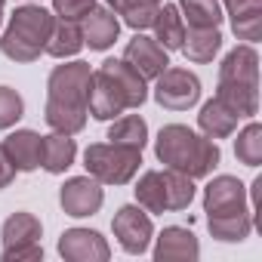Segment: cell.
<instances>
[{
    "instance_id": "83f0119b",
    "label": "cell",
    "mask_w": 262,
    "mask_h": 262,
    "mask_svg": "<svg viewBox=\"0 0 262 262\" xmlns=\"http://www.w3.org/2000/svg\"><path fill=\"white\" fill-rule=\"evenodd\" d=\"M25 105H22V96L10 86H0V129L13 126L19 117H22Z\"/></svg>"
},
{
    "instance_id": "5b68a950",
    "label": "cell",
    "mask_w": 262,
    "mask_h": 262,
    "mask_svg": "<svg viewBox=\"0 0 262 262\" xmlns=\"http://www.w3.org/2000/svg\"><path fill=\"white\" fill-rule=\"evenodd\" d=\"M231 111L253 117L259 111V56L253 47H234L219 68V93Z\"/></svg>"
},
{
    "instance_id": "8fae6325",
    "label": "cell",
    "mask_w": 262,
    "mask_h": 262,
    "mask_svg": "<svg viewBox=\"0 0 262 262\" xmlns=\"http://www.w3.org/2000/svg\"><path fill=\"white\" fill-rule=\"evenodd\" d=\"M114 234L120 241V247L126 253H145L148 250V241H151V219L145 210L139 207H120L117 216H114Z\"/></svg>"
},
{
    "instance_id": "7402d4cb",
    "label": "cell",
    "mask_w": 262,
    "mask_h": 262,
    "mask_svg": "<svg viewBox=\"0 0 262 262\" xmlns=\"http://www.w3.org/2000/svg\"><path fill=\"white\" fill-rule=\"evenodd\" d=\"M219 47H222V34L216 28H191V31H185V40L179 50L191 62H213Z\"/></svg>"
},
{
    "instance_id": "4dcf8cb0",
    "label": "cell",
    "mask_w": 262,
    "mask_h": 262,
    "mask_svg": "<svg viewBox=\"0 0 262 262\" xmlns=\"http://www.w3.org/2000/svg\"><path fill=\"white\" fill-rule=\"evenodd\" d=\"M0 22H4V0H0Z\"/></svg>"
},
{
    "instance_id": "9c48e42d",
    "label": "cell",
    "mask_w": 262,
    "mask_h": 262,
    "mask_svg": "<svg viewBox=\"0 0 262 262\" xmlns=\"http://www.w3.org/2000/svg\"><path fill=\"white\" fill-rule=\"evenodd\" d=\"M155 80V99L170 111H185L201 99V80L188 68H164Z\"/></svg>"
},
{
    "instance_id": "3957f363",
    "label": "cell",
    "mask_w": 262,
    "mask_h": 262,
    "mask_svg": "<svg viewBox=\"0 0 262 262\" xmlns=\"http://www.w3.org/2000/svg\"><path fill=\"white\" fill-rule=\"evenodd\" d=\"M204 210L210 234L219 241H244L253 228V216L244 204V185L234 176H219L207 185Z\"/></svg>"
},
{
    "instance_id": "ffe728a7",
    "label": "cell",
    "mask_w": 262,
    "mask_h": 262,
    "mask_svg": "<svg viewBox=\"0 0 262 262\" xmlns=\"http://www.w3.org/2000/svg\"><path fill=\"white\" fill-rule=\"evenodd\" d=\"M151 28H155V40H158L164 50H179L182 40H185V22H182L179 10H176L173 4L158 7Z\"/></svg>"
},
{
    "instance_id": "30bf717a",
    "label": "cell",
    "mask_w": 262,
    "mask_h": 262,
    "mask_svg": "<svg viewBox=\"0 0 262 262\" xmlns=\"http://www.w3.org/2000/svg\"><path fill=\"white\" fill-rule=\"evenodd\" d=\"M40 222L31 213H16L4 222V259H40Z\"/></svg>"
},
{
    "instance_id": "d4e9b609",
    "label": "cell",
    "mask_w": 262,
    "mask_h": 262,
    "mask_svg": "<svg viewBox=\"0 0 262 262\" xmlns=\"http://www.w3.org/2000/svg\"><path fill=\"white\" fill-rule=\"evenodd\" d=\"M145 136H148V126H145V120H142L139 114H126V117L114 120L111 129H108V139H111V142L139 148V151H142V145H145Z\"/></svg>"
},
{
    "instance_id": "9a60e30c",
    "label": "cell",
    "mask_w": 262,
    "mask_h": 262,
    "mask_svg": "<svg viewBox=\"0 0 262 262\" xmlns=\"http://www.w3.org/2000/svg\"><path fill=\"white\" fill-rule=\"evenodd\" d=\"M59 253L65 259H108V244L102 234L86 231V228H71L59 241Z\"/></svg>"
},
{
    "instance_id": "cb8c5ba5",
    "label": "cell",
    "mask_w": 262,
    "mask_h": 262,
    "mask_svg": "<svg viewBox=\"0 0 262 262\" xmlns=\"http://www.w3.org/2000/svg\"><path fill=\"white\" fill-rule=\"evenodd\" d=\"M108 4L123 16V22H126L129 28L142 31V28H151L161 0H108Z\"/></svg>"
},
{
    "instance_id": "8992f818",
    "label": "cell",
    "mask_w": 262,
    "mask_h": 262,
    "mask_svg": "<svg viewBox=\"0 0 262 262\" xmlns=\"http://www.w3.org/2000/svg\"><path fill=\"white\" fill-rule=\"evenodd\" d=\"M53 28H56L53 13H47L43 7H22L13 13L10 28L4 34V40H0V50L16 62H34L47 50Z\"/></svg>"
},
{
    "instance_id": "6da1fadb",
    "label": "cell",
    "mask_w": 262,
    "mask_h": 262,
    "mask_svg": "<svg viewBox=\"0 0 262 262\" xmlns=\"http://www.w3.org/2000/svg\"><path fill=\"white\" fill-rule=\"evenodd\" d=\"M90 65L71 62L59 65L50 74V99H47V123L56 133H80L86 123V99H90Z\"/></svg>"
},
{
    "instance_id": "7c38bea8",
    "label": "cell",
    "mask_w": 262,
    "mask_h": 262,
    "mask_svg": "<svg viewBox=\"0 0 262 262\" xmlns=\"http://www.w3.org/2000/svg\"><path fill=\"white\" fill-rule=\"evenodd\" d=\"M123 62L133 68L142 80H155L164 68H170L167 50H164L155 37H142V34H136L133 40L126 43V50H123Z\"/></svg>"
},
{
    "instance_id": "603a6c76",
    "label": "cell",
    "mask_w": 262,
    "mask_h": 262,
    "mask_svg": "<svg viewBox=\"0 0 262 262\" xmlns=\"http://www.w3.org/2000/svg\"><path fill=\"white\" fill-rule=\"evenodd\" d=\"M80 47H83V34H80L77 22H56L43 53H50L56 59H68V56H77Z\"/></svg>"
},
{
    "instance_id": "5bb4252c",
    "label": "cell",
    "mask_w": 262,
    "mask_h": 262,
    "mask_svg": "<svg viewBox=\"0 0 262 262\" xmlns=\"http://www.w3.org/2000/svg\"><path fill=\"white\" fill-rule=\"evenodd\" d=\"M4 151L10 155L13 167L28 173V170H37L40 167V155H43V139L37 133H31V129H19V133L7 136L4 142Z\"/></svg>"
},
{
    "instance_id": "44dd1931",
    "label": "cell",
    "mask_w": 262,
    "mask_h": 262,
    "mask_svg": "<svg viewBox=\"0 0 262 262\" xmlns=\"http://www.w3.org/2000/svg\"><path fill=\"white\" fill-rule=\"evenodd\" d=\"M74 155H77V145L68 133H53V136H43V155H40V167L50 170V173H65L71 164H74Z\"/></svg>"
},
{
    "instance_id": "f1b7e54d",
    "label": "cell",
    "mask_w": 262,
    "mask_h": 262,
    "mask_svg": "<svg viewBox=\"0 0 262 262\" xmlns=\"http://www.w3.org/2000/svg\"><path fill=\"white\" fill-rule=\"evenodd\" d=\"M53 7L62 22H80L96 7V0H53Z\"/></svg>"
},
{
    "instance_id": "52a82bcc",
    "label": "cell",
    "mask_w": 262,
    "mask_h": 262,
    "mask_svg": "<svg viewBox=\"0 0 262 262\" xmlns=\"http://www.w3.org/2000/svg\"><path fill=\"white\" fill-rule=\"evenodd\" d=\"M136 198L148 213L185 210L194 198V185L176 170H148L136 185Z\"/></svg>"
},
{
    "instance_id": "2e32d148",
    "label": "cell",
    "mask_w": 262,
    "mask_h": 262,
    "mask_svg": "<svg viewBox=\"0 0 262 262\" xmlns=\"http://www.w3.org/2000/svg\"><path fill=\"white\" fill-rule=\"evenodd\" d=\"M231 13V28L241 40H259L262 34V0H225Z\"/></svg>"
},
{
    "instance_id": "e0dca14e",
    "label": "cell",
    "mask_w": 262,
    "mask_h": 262,
    "mask_svg": "<svg viewBox=\"0 0 262 262\" xmlns=\"http://www.w3.org/2000/svg\"><path fill=\"white\" fill-rule=\"evenodd\" d=\"M80 22H83L80 34H83V43H90V50H105V47H111L114 37H117V31H120L117 19H114L108 10H99V7H93Z\"/></svg>"
},
{
    "instance_id": "4316f807",
    "label": "cell",
    "mask_w": 262,
    "mask_h": 262,
    "mask_svg": "<svg viewBox=\"0 0 262 262\" xmlns=\"http://www.w3.org/2000/svg\"><path fill=\"white\" fill-rule=\"evenodd\" d=\"M234 155H237L241 164H247V167H259V161H262V126H259V123H250L244 133L237 136V142H234Z\"/></svg>"
},
{
    "instance_id": "7a4b0ae2",
    "label": "cell",
    "mask_w": 262,
    "mask_h": 262,
    "mask_svg": "<svg viewBox=\"0 0 262 262\" xmlns=\"http://www.w3.org/2000/svg\"><path fill=\"white\" fill-rule=\"evenodd\" d=\"M145 96H148L145 80L133 68L123 59H108L90 77L86 111L99 120H111L114 114H123L126 108H139L145 102Z\"/></svg>"
},
{
    "instance_id": "d6986e66",
    "label": "cell",
    "mask_w": 262,
    "mask_h": 262,
    "mask_svg": "<svg viewBox=\"0 0 262 262\" xmlns=\"http://www.w3.org/2000/svg\"><path fill=\"white\" fill-rule=\"evenodd\" d=\"M198 241L188 228H164V234L158 237V247H155V259H198Z\"/></svg>"
},
{
    "instance_id": "277c9868",
    "label": "cell",
    "mask_w": 262,
    "mask_h": 262,
    "mask_svg": "<svg viewBox=\"0 0 262 262\" xmlns=\"http://www.w3.org/2000/svg\"><path fill=\"white\" fill-rule=\"evenodd\" d=\"M158 158L170 170H176L188 179H201L219 164V148L213 139L198 136L194 129H188L182 123H170L158 136Z\"/></svg>"
},
{
    "instance_id": "f546056e",
    "label": "cell",
    "mask_w": 262,
    "mask_h": 262,
    "mask_svg": "<svg viewBox=\"0 0 262 262\" xmlns=\"http://www.w3.org/2000/svg\"><path fill=\"white\" fill-rule=\"evenodd\" d=\"M19 170L13 167V161H10V155L4 151V145H0V188H7L10 182H13V176H16Z\"/></svg>"
},
{
    "instance_id": "ac0fdd59",
    "label": "cell",
    "mask_w": 262,
    "mask_h": 262,
    "mask_svg": "<svg viewBox=\"0 0 262 262\" xmlns=\"http://www.w3.org/2000/svg\"><path fill=\"white\" fill-rule=\"evenodd\" d=\"M237 111H231L222 99H210L204 108H201V114H198V123H201V129L210 136V139H225V136H231L234 133V126H237Z\"/></svg>"
},
{
    "instance_id": "4fadbf2b",
    "label": "cell",
    "mask_w": 262,
    "mask_h": 262,
    "mask_svg": "<svg viewBox=\"0 0 262 262\" xmlns=\"http://www.w3.org/2000/svg\"><path fill=\"white\" fill-rule=\"evenodd\" d=\"M59 201H62V207H65L68 216H93L102 207V188H99L96 179L77 176V179H68L62 185Z\"/></svg>"
},
{
    "instance_id": "484cf974",
    "label": "cell",
    "mask_w": 262,
    "mask_h": 262,
    "mask_svg": "<svg viewBox=\"0 0 262 262\" xmlns=\"http://www.w3.org/2000/svg\"><path fill=\"white\" fill-rule=\"evenodd\" d=\"M182 10L191 28H219L222 22L219 0H182Z\"/></svg>"
},
{
    "instance_id": "ba28073f",
    "label": "cell",
    "mask_w": 262,
    "mask_h": 262,
    "mask_svg": "<svg viewBox=\"0 0 262 262\" xmlns=\"http://www.w3.org/2000/svg\"><path fill=\"white\" fill-rule=\"evenodd\" d=\"M142 164V151L139 148H129V145H90L83 155V167L96 182H108V185H123L136 176Z\"/></svg>"
}]
</instances>
